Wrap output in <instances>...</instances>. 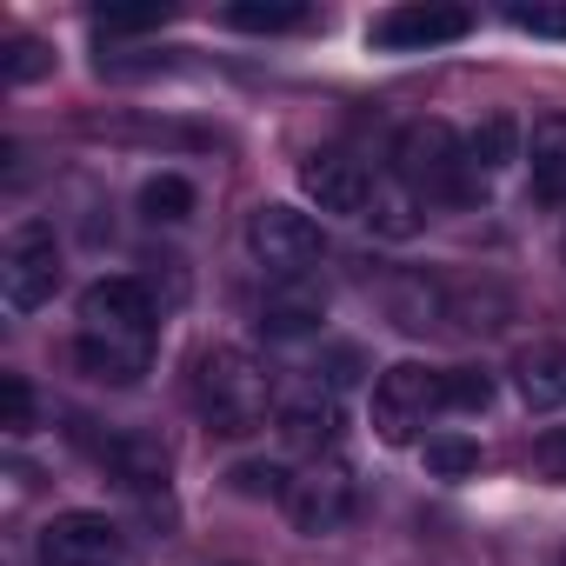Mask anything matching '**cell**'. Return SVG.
<instances>
[{"instance_id": "obj_1", "label": "cell", "mask_w": 566, "mask_h": 566, "mask_svg": "<svg viewBox=\"0 0 566 566\" xmlns=\"http://www.w3.org/2000/svg\"><path fill=\"white\" fill-rule=\"evenodd\" d=\"M74 360L107 380V387H134L154 360V294L134 273H107L81 294V340Z\"/></svg>"}, {"instance_id": "obj_2", "label": "cell", "mask_w": 566, "mask_h": 566, "mask_svg": "<svg viewBox=\"0 0 566 566\" xmlns=\"http://www.w3.org/2000/svg\"><path fill=\"white\" fill-rule=\"evenodd\" d=\"M187 394H193L200 420H207L213 433H227V440H247V433L266 427V413H280V407H273V380H266L260 360H247L240 347H207V354H193Z\"/></svg>"}, {"instance_id": "obj_3", "label": "cell", "mask_w": 566, "mask_h": 566, "mask_svg": "<svg viewBox=\"0 0 566 566\" xmlns=\"http://www.w3.org/2000/svg\"><path fill=\"white\" fill-rule=\"evenodd\" d=\"M247 253L266 266V280L280 287V280H307V273L327 260V233H321L314 213L266 200V207L247 213Z\"/></svg>"}, {"instance_id": "obj_4", "label": "cell", "mask_w": 566, "mask_h": 566, "mask_svg": "<svg viewBox=\"0 0 566 566\" xmlns=\"http://www.w3.org/2000/svg\"><path fill=\"white\" fill-rule=\"evenodd\" d=\"M394 167L400 180L420 193V200H467L473 193V167H467V140L447 127V120H413L394 147Z\"/></svg>"}, {"instance_id": "obj_5", "label": "cell", "mask_w": 566, "mask_h": 566, "mask_svg": "<svg viewBox=\"0 0 566 566\" xmlns=\"http://www.w3.org/2000/svg\"><path fill=\"white\" fill-rule=\"evenodd\" d=\"M61 294V240L48 220H21L0 247V301L8 314H41Z\"/></svg>"}, {"instance_id": "obj_6", "label": "cell", "mask_w": 566, "mask_h": 566, "mask_svg": "<svg viewBox=\"0 0 566 566\" xmlns=\"http://www.w3.org/2000/svg\"><path fill=\"white\" fill-rule=\"evenodd\" d=\"M440 413V374L420 367V360H400L374 380V433L387 447H407L420 440V427Z\"/></svg>"}, {"instance_id": "obj_7", "label": "cell", "mask_w": 566, "mask_h": 566, "mask_svg": "<svg viewBox=\"0 0 566 566\" xmlns=\"http://www.w3.org/2000/svg\"><path fill=\"white\" fill-rule=\"evenodd\" d=\"M473 34V14L453 8V0H407V8H387L367 28V48L380 54H427V48H453Z\"/></svg>"}, {"instance_id": "obj_8", "label": "cell", "mask_w": 566, "mask_h": 566, "mask_svg": "<svg viewBox=\"0 0 566 566\" xmlns=\"http://www.w3.org/2000/svg\"><path fill=\"white\" fill-rule=\"evenodd\" d=\"M34 553H41V566H127V539H120V526H114L107 513H94V506H67V513H54V520L41 526Z\"/></svg>"}, {"instance_id": "obj_9", "label": "cell", "mask_w": 566, "mask_h": 566, "mask_svg": "<svg viewBox=\"0 0 566 566\" xmlns=\"http://www.w3.org/2000/svg\"><path fill=\"white\" fill-rule=\"evenodd\" d=\"M287 520H294L307 539L340 533V526L354 520V480H347V467L314 460L307 473H294V486H287Z\"/></svg>"}, {"instance_id": "obj_10", "label": "cell", "mask_w": 566, "mask_h": 566, "mask_svg": "<svg viewBox=\"0 0 566 566\" xmlns=\"http://www.w3.org/2000/svg\"><path fill=\"white\" fill-rule=\"evenodd\" d=\"M374 174L354 160V154H307L301 160V193L321 207V213H347V220H367L374 207Z\"/></svg>"}, {"instance_id": "obj_11", "label": "cell", "mask_w": 566, "mask_h": 566, "mask_svg": "<svg viewBox=\"0 0 566 566\" xmlns=\"http://www.w3.org/2000/svg\"><path fill=\"white\" fill-rule=\"evenodd\" d=\"M321 321H327V294L314 287V280H280V287L260 301V334L266 340H307V334H321Z\"/></svg>"}, {"instance_id": "obj_12", "label": "cell", "mask_w": 566, "mask_h": 566, "mask_svg": "<svg viewBox=\"0 0 566 566\" xmlns=\"http://www.w3.org/2000/svg\"><path fill=\"white\" fill-rule=\"evenodd\" d=\"M273 420H280V433H287L294 447H314V453L340 440V400H334V387H321V380H314V387H294L287 400H280Z\"/></svg>"}, {"instance_id": "obj_13", "label": "cell", "mask_w": 566, "mask_h": 566, "mask_svg": "<svg viewBox=\"0 0 566 566\" xmlns=\"http://www.w3.org/2000/svg\"><path fill=\"white\" fill-rule=\"evenodd\" d=\"M526 180H533V200L566 207V114L533 120V134H526Z\"/></svg>"}, {"instance_id": "obj_14", "label": "cell", "mask_w": 566, "mask_h": 566, "mask_svg": "<svg viewBox=\"0 0 566 566\" xmlns=\"http://www.w3.org/2000/svg\"><path fill=\"white\" fill-rule=\"evenodd\" d=\"M513 387L533 413H553L566 407V347H526L513 360Z\"/></svg>"}, {"instance_id": "obj_15", "label": "cell", "mask_w": 566, "mask_h": 566, "mask_svg": "<svg viewBox=\"0 0 566 566\" xmlns=\"http://www.w3.org/2000/svg\"><path fill=\"white\" fill-rule=\"evenodd\" d=\"M513 160H526V147H520V127H513V114H486L473 134H467V167H473V180L486 187L493 174H506Z\"/></svg>"}, {"instance_id": "obj_16", "label": "cell", "mask_w": 566, "mask_h": 566, "mask_svg": "<svg viewBox=\"0 0 566 566\" xmlns=\"http://www.w3.org/2000/svg\"><path fill=\"white\" fill-rule=\"evenodd\" d=\"M387 314H394V327L427 334V327L447 321V287H433L427 273H407V280H394V287H387Z\"/></svg>"}, {"instance_id": "obj_17", "label": "cell", "mask_w": 566, "mask_h": 566, "mask_svg": "<svg viewBox=\"0 0 566 566\" xmlns=\"http://www.w3.org/2000/svg\"><path fill=\"white\" fill-rule=\"evenodd\" d=\"M420 193L407 187V180H380L374 187V207H367V227L380 233V240H413L420 233Z\"/></svg>"}, {"instance_id": "obj_18", "label": "cell", "mask_w": 566, "mask_h": 566, "mask_svg": "<svg viewBox=\"0 0 566 566\" xmlns=\"http://www.w3.org/2000/svg\"><path fill=\"white\" fill-rule=\"evenodd\" d=\"M187 213H193V180H187V174H147V180H140V220L180 227Z\"/></svg>"}, {"instance_id": "obj_19", "label": "cell", "mask_w": 566, "mask_h": 566, "mask_svg": "<svg viewBox=\"0 0 566 566\" xmlns=\"http://www.w3.org/2000/svg\"><path fill=\"white\" fill-rule=\"evenodd\" d=\"M227 28H240V34H287V28H307V8L301 0H240V8H227Z\"/></svg>"}, {"instance_id": "obj_20", "label": "cell", "mask_w": 566, "mask_h": 566, "mask_svg": "<svg viewBox=\"0 0 566 566\" xmlns=\"http://www.w3.org/2000/svg\"><path fill=\"white\" fill-rule=\"evenodd\" d=\"M420 460H427L433 480H473L480 473V440H467V433H427Z\"/></svg>"}, {"instance_id": "obj_21", "label": "cell", "mask_w": 566, "mask_h": 566, "mask_svg": "<svg viewBox=\"0 0 566 566\" xmlns=\"http://www.w3.org/2000/svg\"><path fill=\"white\" fill-rule=\"evenodd\" d=\"M486 407H493V374H480V367L440 374V413H486Z\"/></svg>"}, {"instance_id": "obj_22", "label": "cell", "mask_w": 566, "mask_h": 566, "mask_svg": "<svg viewBox=\"0 0 566 566\" xmlns=\"http://www.w3.org/2000/svg\"><path fill=\"white\" fill-rule=\"evenodd\" d=\"M506 21L520 28V34H533V41H566V0H513L506 8Z\"/></svg>"}, {"instance_id": "obj_23", "label": "cell", "mask_w": 566, "mask_h": 566, "mask_svg": "<svg viewBox=\"0 0 566 566\" xmlns=\"http://www.w3.org/2000/svg\"><path fill=\"white\" fill-rule=\"evenodd\" d=\"M0 427H8L14 440L34 433V387H28V374H0Z\"/></svg>"}, {"instance_id": "obj_24", "label": "cell", "mask_w": 566, "mask_h": 566, "mask_svg": "<svg viewBox=\"0 0 566 566\" xmlns=\"http://www.w3.org/2000/svg\"><path fill=\"white\" fill-rule=\"evenodd\" d=\"M233 486H240V493H253V500H260V493H266V500H287L294 473L280 467V460H240V467H233Z\"/></svg>"}, {"instance_id": "obj_25", "label": "cell", "mask_w": 566, "mask_h": 566, "mask_svg": "<svg viewBox=\"0 0 566 566\" xmlns=\"http://www.w3.org/2000/svg\"><path fill=\"white\" fill-rule=\"evenodd\" d=\"M54 67V54L34 41V34H21L14 48H8V61H0V74H8V87H28V81H41Z\"/></svg>"}, {"instance_id": "obj_26", "label": "cell", "mask_w": 566, "mask_h": 566, "mask_svg": "<svg viewBox=\"0 0 566 566\" xmlns=\"http://www.w3.org/2000/svg\"><path fill=\"white\" fill-rule=\"evenodd\" d=\"M167 21V8H114V14H94V34L107 41V34H147V28H160Z\"/></svg>"}, {"instance_id": "obj_27", "label": "cell", "mask_w": 566, "mask_h": 566, "mask_svg": "<svg viewBox=\"0 0 566 566\" xmlns=\"http://www.w3.org/2000/svg\"><path fill=\"white\" fill-rule=\"evenodd\" d=\"M533 473L553 480V486H566V427H553V433L533 440Z\"/></svg>"}]
</instances>
